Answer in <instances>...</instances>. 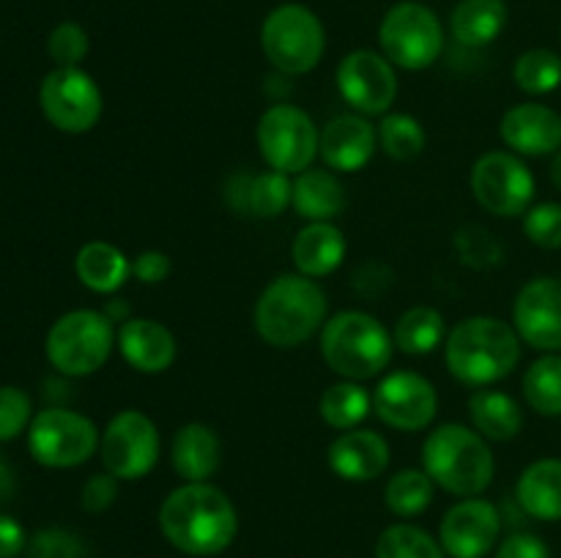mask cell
<instances>
[{"label":"cell","instance_id":"d6a6232c","mask_svg":"<svg viewBox=\"0 0 561 558\" xmlns=\"http://www.w3.org/2000/svg\"><path fill=\"white\" fill-rule=\"evenodd\" d=\"M524 397L540 416H561V356L546 353L526 370Z\"/></svg>","mask_w":561,"mask_h":558},{"label":"cell","instance_id":"b9f144b4","mask_svg":"<svg viewBox=\"0 0 561 558\" xmlns=\"http://www.w3.org/2000/svg\"><path fill=\"white\" fill-rule=\"evenodd\" d=\"M173 271V260L162 249H146L131 260V277L142 284H159Z\"/></svg>","mask_w":561,"mask_h":558},{"label":"cell","instance_id":"30bf717a","mask_svg":"<svg viewBox=\"0 0 561 558\" xmlns=\"http://www.w3.org/2000/svg\"><path fill=\"white\" fill-rule=\"evenodd\" d=\"M102 435L88 416L69 408H47L27 427V449L47 468H77L96 454Z\"/></svg>","mask_w":561,"mask_h":558},{"label":"cell","instance_id":"60d3db41","mask_svg":"<svg viewBox=\"0 0 561 558\" xmlns=\"http://www.w3.org/2000/svg\"><path fill=\"white\" fill-rule=\"evenodd\" d=\"M118 481H121L118 476L113 474H93L91 479L82 485V492H80L82 509L91 514L107 512V509L115 503V498H118Z\"/></svg>","mask_w":561,"mask_h":558},{"label":"cell","instance_id":"44dd1931","mask_svg":"<svg viewBox=\"0 0 561 558\" xmlns=\"http://www.w3.org/2000/svg\"><path fill=\"white\" fill-rule=\"evenodd\" d=\"M329 468L345 481H373L389 468V443L381 432L354 427L340 432L329 446Z\"/></svg>","mask_w":561,"mask_h":558},{"label":"cell","instance_id":"2e32d148","mask_svg":"<svg viewBox=\"0 0 561 558\" xmlns=\"http://www.w3.org/2000/svg\"><path fill=\"white\" fill-rule=\"evenodd\" d=\"M502 536V514L485 498H463L444 514L438 542L449 558H485Z\"/></svg>","mask_w":561,"mask_h":558},{"label":"cell","instance_id":"f546056e","mask_svg":"<svg viewBox=\"0 0 561 558\" xmlns=\"http://www.w3.org/2000/svg\"><path fill=\"white\" fill-rule=\"evenodd\" d=\"M394 348L409 356H427L447 339V323L436 306H411L394 323Z\"/></svg>","mask_w":561,"mask_h":558},{"label":"cell","instance_id":"f1b7e54d","mask_svg":"<svg viewBox=\"0 0 561 558\" xmlns=\"http://www.w3.org/2000/svg\"><path fill=\"white\" fill-rule=\"evenodd\" d=\"M507 25L504 0H460L449 14V31L463 47H488Z\"/></svg>","mask_w":561,"mask_h":558},{"label":"cell","instance_id":"ab89813d","mask_svg":"<svg viewBox=\"0 0 561 558\" xmlns=\"http://www.w3.org/2000/svg\"><path fill=\"white\" fill-rule=\"evenodd\" d=\"M33 403L22 388L0 386V441H14L33 421Z\"/></svg>","mask_w":561,"mask_h":558},{"label":"cell","instance_id":"9a60e30c","mask_svg":"<svg viewBox=\"0 0 561 558\" xmlns=\"http://www.w3.org/2000/svg\"><path fill=\"white\" fill-rule=\"evenodd\" d=\"M340 96L359 115H387L398 98V74L383 53L354 49L337 66Z\"/></svg>","mask_w":561,"mask_h":558},{"label":"cell","instance_id":"d6986e66","mask_svg":"<svg viewBox=\"0 0 561 558\" xmlns=\"http://www.w3.org/2000/svg\"><path fill=\"white\" fill-rule=\"evenodd\" d=\"M378 148V129L367 115L345 113L321 129V159L337 173H359Z\"/></svg>","mask_w":561,"mask_h":558},{"label":"cell","instance_id":"bcb514c9","mask_svg":"<svg viewBox=\"0 0 561 558\" xmlns=\"http://www.w3.org/2000/svg\"><path fill=\"white\" fill-rule=\"evenodd\" d=\"M104 315H107L113 323L129 321V310H126V304L121 299L107 301V306H104Z\"/></svg>","mask_w":561,"mask_h":558},{"label":"cell","instance_id":"f6af8a7d","mask_svg":"<svg viewBox=\"0 0 561 558\" xmlns=\"http://www.w3.org/2000/svg\"><path fill=\"white\" fill-rule=\"evenodd\" d=\"M14 487H16L14 470H11V465L0 457V503H5L11 496H14Z\"/></svg>","mask_w":561,"mask_h":558},{"label":"cell","instance_id":"8fae6325","mask_svg":"<svg viewBox=\"0 0 561 558\" xmlns=\"http://www.w3.org/2000/svg\"><path fill=\"white\" fill-rule=\"evenodd\" d=\"M537 181L518 153L488 151L471 167V195L493 217H524L535 202Z\"/></svg>","mask_w":561,"mask_h":558},{"label":"cell","instance_id":"e0dca14e","mask_svg":"<svg viewBox=\"0 0 561 558\" xmlns=\"http://www.w3.org/2000/svg\"><path fill=\"white\" fill-rule=\"evenodd\" d=\"M513 326L520 342L542 353L561 350V279L537 277L520 288L513 304Z\"/></svg>","mask_w":561,"mask_h":558},{"label":"cell","instance_id":"4316f807","mask_svg":"<svg viewBox=\"0 0 561 558\" xmlns=\"http://www.w3.org/2000/svg\"><path fill=\"white\" fill-rule=\"evenodd\" d=\"M77 279L99 295H110L124 288L131 277V263L124 252L107 241H88L75 257Z\"/></svg>","mask_w":561,"mask_h":558},{"label":"cell","instance_id":"603a6c76","mask_svg":"<svg viewBox=\"0 0 561 558\" xmlns=\"http://www.w3.org/2000/svg\"><path fill=\"white\" fill-rule=\"evenodd\" d=\"M345 249H348V241L337 224L310 222L296 233L290 255H294L296 271L310 279H321L343 266Z\"/></svg>","mask_w":561,"mask_h":558},{"label":"cell","instance_id":"1f68e13d","mask_svg":"<svg viewBox=\"0 0 561 558\" xmlns=\"http://www.w3.org/2000/svg\"><path fill=\"white\" fill-rule=\"evenodd\" d=\"M436 481L425 474V468H403L387 481L383 503L398 518H416L433 503Z\"/></svg>","mask_w":561,"mask_h":558},{"label":"cell","instance_id":"4dcf8cb0","mask_svg":"<svg viewBox=\"0 0 561 558\" xmlns=\"http://www.w3.org/2000/svg\"><path fill=\"white\" fill-rule=\"evenodd\" d=\"M373 397L362 383L356 381H340L329 386L318 399V414L334 430L345 432L359 427L362 421L370 416Z\"/></svg>","mask_w":561,"mask_h":558},{"label":"cell","instance_id":"cb8c5ba5","mask_svg":"<svg viewBox=\"0 0 561 558\" xmlns=\"http://www.w3.org/2000/svg\"><path fill=\"white\" fill-rule=\"evenodd\" d=\"M222 460V441L217 430L203 421H190L173 438L170 463L184 481H208Z\"/></svg>","mask_w":561,"mask_h":558},{"label":"cell","instance_id":"277c9868","mask_svg":"<svg viewBox=\"0 0 561 558\" xmlns=\"http://www.w3.org/2000/svg\"><path fill=\"white\" fill-rule=\"evenodd\" d=\"M422 465L436 487L460 498H474L491 487L496 460L485 438L466 425H442L422 443Z\"/></svg>","mask_w":561,"mask_h":558},{"label":"cell","instance_id":"7dc6e473","mask_svg":"<svg viewBox=\"0 0 561 558\" xmlns=\"http://www.w3.org/2000/svg\"><path fill=\"white\" fill-rule=\"evenodd\" d=\"M551 184L561 191V151L553 153L551 159Z\"/></svg>","mask_w":561,"mask_h":558},{"label":"cell","instance_id":"5bb4252c","mask_svg":"<svg viewBox=\"0 0 561 558\" xmlns=\"http://www.w3.org/2000/svg\"><path fill=\"white\" fill-rule=\"evenodd\" d=\"M373 410L392 430L416 432L436 419L438 394L420 372L394 370L373 392Z\"/></svg>","mask_w":561,"mask_h":558},{"label":"cell","instance_id":"6da1fadb","mask_svg":"<svg viewBox=\"0 0 561 558\" xmlns=\"http://www.w3.org/2000/svg\"><path fill=\"white\" fill-rule=\"evenodd\" d=\"M162 536L186 556H219L239 534V512L228 492L211 481H186L159 507Z\"/></svg>","mask_w":561,"mask_h":558},{"label":"cell","instance_id":"5b68a950","mask_svg":"<svg viewBox=\"0 0 561 558\" xmlns=\"http://www.w3.org/2000/svg\"><path fill=\"white\" fill-rule=\"evenodd\" d=\"M394 337L378 317L359 310L337 312L323 323L321 356L343 381H370L392 364Z\"/></svg>","mask_w":561,"mask_h":558},{"label":"cell","instance_id":"d590c367","mask_svg":"<svg viewBox=\"0 0 561 558\" xmlns=\"http://www.w3.org/2000/svg\"><path fill=\"white\" fill-rule=\"evenodd\" d=\"M378 146L383 148L389 159L398 162H411L420 156L427 146V135L414 115L387 113L378 124Z\"/></svg>","mask_w":561,"mask_h":558},{"label":"cell","instance_id":"7402d4cb","mask_svg":"<svg viewBox=\"0 0 561 558\" xmlns=\"http://www.w3.org/2000/svg\"><path fill=\"white\" fill-rule=\"evenodd\" d=\"M294 181L285 173H233L225 184V202L241 217L274 219L290 206Z\"/></svg>","mask_w":561,"mask_h":558},{"label":"cell","instance_id":"ee69618b","mask_svg":"<svg viewBox=\"0 0 561 558\" xmlns=\"http://www.w3.org/2000/svg\"><path fill=\"white\" fill-rule=\"evenodd\" d=\"M27 547L25 528L11 514L0 512V558L22 556Z\"/></svg>","mask_w":561,"mask_h":558},{"label":"cell","instance_id":"3957f363","mask_svg":"<svg viewBox=\"0 0 561 558\" xmlns=\"http://www.w3.org/2000/svg\"><path fill=\"white\" fill-rule=\"evenodd\" d=\"M329 299L316 279L305 274H279L257 295L255 332L272 348H296L323 328Z\"/></svg>","mask_w":561,"mask_h":558},{"label":"cell","instance_id":"484cf974","mask_svg":"<svg viewBox=\"0 0 561 558\" xmlns=\"http://www.w3.org/2000/svg\"><path fill=\"white\" fill-rule=\"evenodd\" d=\"M290 206L307 222H334L345 208V186L332 170H305L294 175Z\"/></svg>","mask_w":561,"mask_h":558},{"label":"cell","instance_id":"f35d334b","mask_svg":"<svg viewBox=\"0 0 561 558\" xmlns=\"http://www.w3.org/2000/svg\"><path fill=\"white\" fill-rule=\"evenodd\" d=\"M88 49H91L88 33L77 22H60L47 38L49 58L58 66H80L88 58Z\"/></svg>","mask_w":561,"mask_h":558},{"label":"cell","instance_id":"ffe728a7","mask_svg":"<svg viewBox=\"0 0 561 558\" xmlns=\"http://www.w3.org/2000/svg\"><path fill=\"white\" fill-rule=\"evenodd\" d=\"M115 345H118L126 364L142 375L168 372L179 356V342H175L173 332L164 323L151 321V317H129V321L121 323Z\"/></svg>","mask_w":561,"mask_h":558},{"label":"cell","instance_id":"83f0119b","mask_svg":"<svg viewBox=\"0 0 561 558\" xmlns=\"http://www.w3.org/2000/svg\"><path fill=\"white\" fill-rule=\"evenodd\" d=\"M469 416L485 441H513L524 430V410L518 399L496 388H477L469 397Z\"/></svg>","mask_w":561,"mask_h":558},{"label":"cell","instance_id":"9c48e42d","mask_svg":"<svg viewBox=\"0 0 561 558\" xmlns=\"http://www.w3.org/2000/svg\"><path fill=\"white\" fill-rule=\"evenodd\" d=\"M255 140L263 162L285 175L310 170L321 151V129L305 109L294 104H272L257 120Z\"/></svg>","mask_w":561,"mask_h":558},{"label":"cell","instance_id":"7c38bea8","mask_svg":"<svg viewBox=\"0 0 561 558\" xmlns=\"http://www.w3.org/2000/svg\"><path fill=\"white\" fill-rule=\"evenodd\" d=\"M38 104L49 124L66 135H85L99 124L104 109L96 80L80 66H58L44 77Z\"/></svg>","mask_w":561,"mask_h":558},{"label":"cell","instance_id":"ba28073f","mask_svg":"<svg viewBox=\"0 0 561 558\" xmlns=\"http://www.w3.org/2000/svg\"><path fill=\"white\" fill-rule=\"evenodd\" d=\"M383 58L405 71L431 69L444 49V27L436 11L416 0L394 3L378 27Z\"/></svg>","mask_w":561,"mask_h":558},{"label":"cell","instance_id":"7a4b0ae2","mask_svg":"<svg viewBox=\"0 0 561 558\" xmlns=\"http://www.w3.org/2000/svg\"><path fill=\"white\" fill-rule=\"evenodd\" d=\"M444 361L460 383L485 388L513 375L520 361V337L499 317H466L444 339Z\"/></svg>","mask_w":561,"mask_h":558},{"label":"cell","instance_id":"4fadbf2b","mask_svg":"<svg viewBox=\"0 0 561 558\" xmlns=\"http://www.w3.org/2000/svg\"><path fill=\"white\" fill-rule=\"evenodd\" d=\"M99 452L107 474L135 481L151 474L153 465L159 463L162 441L151 416L137 408H126L107 421Z\"/></svg>","mask_w":561,"mask_h":558},{"label":"cell","instance_id":"74e56055","mask_svg":"<svg viewBox=\"0 0 561 558\" xmlns=\"http://www.w3.org/2000/svg\"><path fill=\"white\" fill-rule=\"evenodd\" d=\"M524 233L540 249H561V202H537L524 213Z\"/></svg>","mask_w":561,"mask_h":558},{"label":"cell","instance_id":"8992f818","mask_svg":"<svg viewBox=\"0 0 561 558\" xmlns=\"http://www.w3.org/2000/svg\"><path fill=\"white\" fill-rule=\"evenodd\" d=\"M261 47L279 74L299 77L321 63L327 53V31L312 9L301 3H283L263 20Z\"/></svg>","mask_w":561,"mask_h":558},{"label":"cell","instance_id":"836d02e7","mask_svg":"<svg viewBox=\"0 0 561 558\" xmlns=\"http://www.w3.org/2000/svg\"><path fill=\"white\" fill-rule=\"evenodd\" d=\"M513 80L529 96H546L561 85V55L535 47L520 55L513 66Z\"/></svg>","mask_w":561,"mask_h":558},{"label":"cell","instance_id":"52a82bcc","mask_svg":"<svg viewBox=\"0 0 561 558\" xmlns=\"http://www.w3.org/2000/svg\"><path fill=\"white\" fill-rule=\"evenodd\" d=\"M115 328L104 312L75 310L60 315L47 332V359L60 375L85 377L107 364L115 348Z\"/></svg>","mask_w":561,"mask_h":558},{"label":"cell","instance_id":"d4e9b609","mask_svg":"<svg viewBox=\"0 0 561 558\" xmlns=\"http://www.w3.org/2000/svg\"><path fill=\"white\" fill-rule=\"evenodd\" d=\"M515 498L529 518L559 523L561 520V460L542 457L535 460L520 474L515 485Z\"/></svg>","mask_w":561,"mask_h":558},{"label":"cell","instance_id":"ac0fdd59","mask_svg":"<svg viewBox=\"0 0 561 558\" xmlns=\"http://www.w3.org/2000/svg\"><path fill=\"white\" fill-rule=\"evenodd\" d=\"M499 135L518 156H551L561 151V115L540 102H524L502 115Z\"/></svg>","mask_w":561,"mask_h":558},{"label":"cell","instance_id":"7bdbcfd3","mask_svg":"<svg viewBox=\"0 0 561 558\" xmlns=\"http://www.w3.org/2000/svg\"><path fill=\"white\" fill-rule=\"evenodd\" d=\"M493 558H551V550L537 534L518 531V534H510L507 539L499 542Z\"/></svg>","mask_w":561,"mask_h":558},{"label":"cell","instance_id":"e575fe53","mask_svg":"<svg viewBox=\"0 0 561 558\" xmlns=\"http://www.w3.org/2000/svg\"><path fill=\"white\" fill-rule=\"evenodd\" d=\"M376 558H449L442 542L425 528L411 523H394L381 531L376 542Z\"/></svg>","mask_w":561,"mask_h":558},{"label":"cell","instance_id":"8d00e7d4","mask_svg":"<svg viewBox=\"0 0 561 558\" xmlns=\"http://www.w3.org/2000/svg\"><path fill=\"white\" fill-rule=\"evenodd\" d=\"M25 558H91L88 545L66 528H42L27 539Z\"/></svg>","mask_w":561,"mask_h":558}]
</instances>
